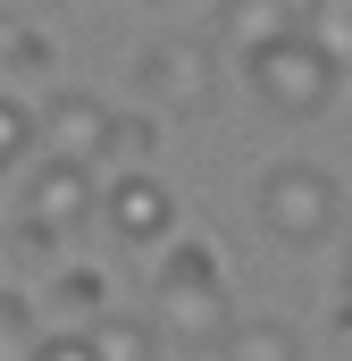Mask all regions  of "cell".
<instances>
[{
	"mask_svg": "<svg viewBox=\"0 0 352 361\" xmlns=\"http://www.w3.org/2000/svg\"><path fill=\"white\" fill-rule=\"evenodd\" d=\"M285 25H302V8H294V0H227V34H235L244 51L277 42Z\"/></svg>",
	"mask_w": 352,
	"mask_h": 361,
	"instance_id": "cell-9",
	"label": "cell"
},
{
	"mask_svg": "<svg viewBox=\"0 0 352 361\" xmlns=\"http://www.w3.org/2000/svg\"><path fill=\"white\" fill-rule=\"evenodd\" d=\"M302 34H310L336 68H352V0H310V8H302Z\"/></svg>",
	"mask_w": 352,
	"mask_h": 361,
	"instance_id": "cell-11",
	"label": "cell"
},
{
	"mask_svg": "<svg viewBox=\"0 0 352 361\" xmlns=\"http://www.w3.org/2000/svg\"><path fill=\"white\" fill-rule=\"evenodd\" d=\"M8 68L42 76V68H51V42H42V34H8Z\"/></svg>",
	"mask_w": 352,
	"mask_h": 361,
	"instance_id": "cell-17",
	"label": "cell"
},
{
	"mask_svg": "<svg viewBox=\"0 0 352 361\" xmlns=\"http://www.w3.org/2000/svg\"><path fill=\"white\" fill-rule=\"evenodd\" d=\"M218 85V68H210V42H193V34H168V42H151L143 51V92L160 101V109H201Z\"/></svg>",
	"mask_w": 352,
	"mask_h": 361,
	"instance_id": "cell-6",
	"label": "cell"
},
{
	"mask_svg": "<svg viewBox=\"0 0 352 361\" xmlns=\"http://www.w3.org/2000/svg\"><path fill=\"white\" fill-rule=\"evenodd\" d=\"M34 353V311L17 294H0V361H25Z\"/></svg>",
	"mask_w": 352,
	"mask_h": 361,
	"instance_id": "cell-14",
	"label": "cell"
},
{
	"mask_svg": "<svg viewBox=\"0 0 352 361\" xmlns=\"http://www.w3.org/2000/svg\"><path fill=\"white\" fill-rule=\"evenodd\" d=\"M92 210H101V185H92L84 160H51L42 152V169H34V185H25V202H17V244L25 252H59V235L68 227H84Z\"/></svg>",
	"mask_w": 352,
	"mask_h": 361,
	"instance_id": "cell-4",
	"label": "cell"
},
{
	"mask_svg": "<svg viewBox=\"0 0 352 361\" xmlns=\"http://www.w3.org/2000/svg\"><path fill=\"white\" fill-rule=\"evenodd\" d=\"M244 76H252V92H260L277 118H319V109L336 101V85H344V68H336L302 25H285L277 42L244 51Z\"/></svg>",
	"mask_w": 352,
	"mask_h": 361,
	"instance_id": "cell-2",
	"label": "cell"
},
{
	"mask_svg": "<svg viewBox=\"0 0 352 361\" xmlns=\"http://www.w3.org/2000/svg\"><path fill=\"white\" fill-rule=\"evenodd\" d=\"M25 361H101V353H92V328H84V336L59 328V336H34V353H25Z\"/></svg>",
	"mask_w": 352,
	"mask_h": 361,
	"instance_id": "cell-15",
	"label": "cell"
},
{
	"mask_svg": "<svg viewBox=\"0 0 352 361\" xmlns=\"http://www.w3.org/2000/svg\"><path fill=\"white\" fill-rule=\"evenodd\" d=\"M34 143H42V109H25L17 92H0V169L34 160Z\"/></svg>",
	"mask_w": 352,
	"mask_h": 361,
	"instance_id": "cell-12",
	"label": "cell"
},
{
	"mask_svg": "<svg viewBox=\"0 0 352 361\" xmlns=\"http://www.w3.org/2000/svg\"><path fill=\"white\" fill-rule=\"evenodd\" d=\"M51 294H59L68 311H101V302H109V286H101V277H92V269H68V277H59V286H51Z\"/></svg>",
	"mask_w": 352,
	"mask_h": 361,
	"instance_id": "cell-16",
	"label": "cell"
},
{
	"mask_svg": "<svg viewBox=\"0 0 352 361\" xmlns=\"http://www.w3.org/2000/svg\"><path fill=\"white\" fill-rule=\"evenodd\" d=\"M260 227L277 244H327L344 227V185L310 160H277L260 177Z\"/></svg>",
	"mask_w": 352,
	"mask_h": 361,
	"instance_id": "cell-3",
	"label": "cell"
},
{
	"mask_svg": "<svg viewBox=\"0 0 352 361\" xmlns=\"http://www.w3.org/2000/svg\"><path fill=\"white\" fill-rule=\"evenodd\" d=\"M92 353H101V361H151V353H160V336H151L143 319L101 311V319H92Z\"/></svg>",
	"mask_w": 352,
	"mask_h": 361,
	"instance_id": "cell-10",
	"label": "cell"
},
{
	"mask_svg": "<svg viewBox=\"0 0 352 361\" xmlns=\"http://www.w3.org/2000/svg\"><path fill=\"white\" fill-rule=\"evenodd\" d=\"M151 143H160V126H151L143 109H118V126H109V160L143 169V160H151Z\"/></svg>",
	"mask_w": 352,
	"mask_h": 361,
	"instance_id": "cell-13",
	"label": "cell"
},
{
	"mask_svg": "<svg viewBox=\"0 0 352 361\" xmlns=\"http://www.w3.org/2000/svg\"><path fill=\"white\" fill-rule=\"evenodd\" d=\"M160 328H168L184 353H210L227 345V277H218V252L201 235H176V252L160 261Z\"/></svg>",
	"mask_w": 352,
	"mask_h": 361,
	"instance_id": "cell-1",
	"label": "cell"
},
{
	"mask_svg": "<svg viewBox=\"0 0 352 361\" xmlns=\"http://www.w3.org/2000/svg\"><path fill=\"white\" fill-rule=\"evenodd\" d=\"M227 361H302V328H285V319H244V328H227Z\"/></svg>",
	"mask_w": 352,
	"mask_h": 361,
	"instance_id": "cell-8",
	"label": "cell"
},
{
	"mask_svg": "<svg viewBox=\"0 0 352 361\" xmlns=\"http://www.w3.org/2000/svg\"><path fill=\"white\" fill-rule=\"evenodd\" d=\"M109 126H118V109L101 101V92H59L51 109H42V152L51 160H109Z\"/></svg>",
	"mask_w": 352,
	"mask_h": 361,
	"instance_id": "cell-7",
	"label": "cell"
},
{
	"mask_svg": "<svg viewBox=\"0 0 352 361\" xmlns=\"http://www.w3.org/2000/svg\"><path fill=\"white\" fill-rule=\"evenodd\" d=\"M344 294H352V277H344Z\"/></svg>",
	"mask_w": 352,
	"mask_h": 361,
	"instance_id": "cell-18",
	"label": "cell"
},
{
	"mask_svg": "<svg viewBox=\"0 0 352 361\" xmlns=\"http://www.w3.org/2000/svg\"><path fill=\"white\" fill-rule=\"evenodd\" d=\"M101 219L126 235V244H160V235H176V193L151 169H118V177L101 185Z\"/></svg>",
	"mask_w": 352,
	"mask_h": 361,
	"instance_id": "cell-5",
	"label": "cell"
}]
</instances>
